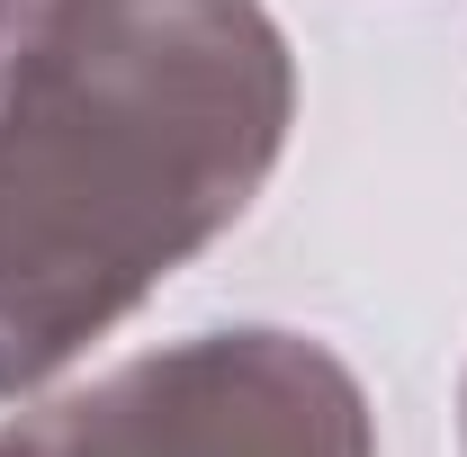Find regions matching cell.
Wrapping results in <instances>:
<instances>
[{"instance_id":"obj_1","label":"cell","mask_w":467,"mask_h":457,"mask_svg":"<svg viewBox=\"0 0 467 457\" xmlns=\"http://www.w3.org/2000/svg\"><path fill=\"white\" fill-rule=\"evenodd\" d=\"M296 126L261 0H36L0 18V403L252 216Z\"/></svg>"},{"instance_id":"obj_2","label":"cell","mask_w":467,"mask_h":457,"mask_svg":"<svg viewBox=\"0 0 467 457\" xmlns=\"http://www.w3.org/2000/svg\"><path fill=\"white\" fill-rule=\"evenodd\" d=\"M0 457H378V412L324 341L234 323L18 412Z\"/></svg>"},{"instance_id":"obj_3","label":"cell","mask_w":467,"mask_h":457,"mask_svg":"<svg viewBox=\"0 0 467 457\" xmlns=\"http://www.w3.org/2000/svg\"><path fill=\"white\" fill-rule=\"evenodd\" d=\"M459 449H467V386H459Z\"/></svg>"},{"instance_id":"obj_4","label":"cell","mask_w":467,"mask_h":457,"mask_svg":"<svg viewBox=\"0 0 467 457\" xmlns=\"http://www.w3.org/2000/svg\"><path fill=\"white\" fill-rule=\"evenodd\" d=\"M18 9H36V0H0V18H18Z\"/></svg>"}]
</instances>
